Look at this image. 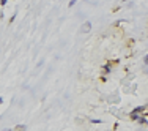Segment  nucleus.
I'll list each match as a JSON object with an SVG mask.
<instances>
[{
  "mask_svg": "<svg viewBox=\"0 0 148 131\" xmlns=\"http://www.w3.org/2000/svg\"><path fill=\"white\" fill-rule=\"evenodd\" d=\"M145 109H147L145 106H139V108H136V109H134V111H132L129 115H131V119H132V120H137V117L142 114V112L145 111Z\"/></svg>",
  "mask_w": 148,
  "mask_h": 131,
  "instance_id": "f257e3e1",
  "label": "nucleus"
},
{
  "mask_svg": "<svg viewBox=\"0 0 148 131\" xmlns=\"http://www.w3.org/2000/svg\"><path fill=\"white\" fill-rule=\"evenodd\" d=\"M90 29H91V26H90V22H85V26H82V30L84 33H87V32H90Z\"/></svg>",
  "mask_w": 148,
  "mask_h": 131,
  "instance_id": "f03ea898",
  "label": "nucleus"
},
{
  "mask_svg": "<svg viewBox=\"0 0 148 131\" xmlns=\"http://www.w3.org/2000/svg\"><path fill=\"white\" fill-rule=\"evenodd\" d=\"M147 122H148V120L145 119V117H140V115L137 117V123H140V125H145Z\"/></svg>",
  "mask_w": 148,
  "mask_h": 131,
  "instance_id": "7ed1b4c3",
  "label": "nucleus"
},
{
  "mask_svg": "<svg viewBox=\"0 0 148 131\" xmlns=\"http://www.w3.org/2000/svg\"><path fill=\"white\" fill-rule=\"evenodd\" d=\"M76 2H77V0H71V2H69V6H73L74 3H76Z\"/></svg>",
  "mask_w": 148,
  "mask_h": 131,
  "instance_id": "20e7f679",
  "label": "nucleus"
},
{
  "mask_svg": "<svg viewBox=\"0 0 148 131\" xmlns=\"http://www.w3.org/2000/svg\"><path fill=\"white\" fill-rule=\"evenodd\" d=\"M0 3H2V5H5V3H6V0H0Z\"/></svg>",
  "mask_w": 148,
  "mask_h": 131,
  "instance_id": "39448f33",
  "label": "nucleus"
},
{
  "mask_svg": "<svg viewBox=\"0 0 148 131\" xmlns=\"http://www.w3.org/2000/svg\"><path fill=\"white\" fill-rule=\"evenodd\" d=\"M145 63H147V65H148V55H147V57H145Z\"/></svg>",
  "mask_w": 148,
  "mask_h": 131,
  "instance_id": "423d86ee",
  "label": "nucleus"
}]
</instances>
